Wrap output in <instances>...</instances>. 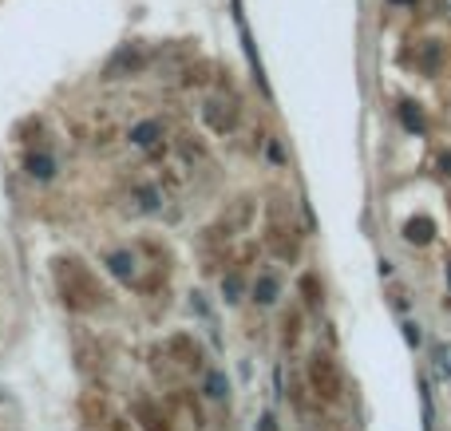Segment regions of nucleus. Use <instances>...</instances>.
<instances>
[{
    "mask_svg": "<svg viewBox=\"0 0 451 431\" xmlns=\"http://www.w3.org/2000/svg\"><path fill=\"white\" fill-rule=\"evenodd\" d=\"M309 380H313L317 396H324V400H337V396H341V372H337V364H332L329 356L317 352L313 360H309Z\"/></svg>",
    "mask_w": 451,
    "mask_h": 431,
    "instance_id": "nucleus-1",
    "label": "nucleus"
},
{
    "mask_svg": "<svg viewBox=\"0 0 451 431\" xmlns=\"http://www.w3.org/2000/svg\"><path fill=\"white\" fill-rule=\"evenodd\" d=\"M159 139H162V123H159V119H143V123L131 127V143H135V147H154Z\"/></svg>",
    "mask_w": 451,
    "mask_h": 431,
    "instance_id": "nucleus-2",
    "label": "nucleus"
},
{
    "mask_svg": "<svg viewBox=\"0 0 451 431\" xmlns=\"http://www.w3.org/2000/svg\"><path fill=\"white\" fill-rule=\"evenodd\" d=\"M435 237V222L432 218H412L408 226H404V242L412 245H427Z\"/></svg>",
    "mask_w": 451,
    "mask_h": 431,
    "instance_id": "nucleus-3",
    "label": "nucleus"
},
{
    "mask_svg": "<svg viewBox=\"0 0 451 431\" xmlns=\"http://www.w3.org/2000/svg\"><path fill=\"white\" fill-rule=\"evenodd\" d=\"M400 123L412 131V135H424L427 131V119H424V111H420L416 103H400Z\"/></svg>",
    "mask_w": 451,
    "mask_h": 431,
    "instance_id": "nucleus-4",
    "label": "nucleus"
},
{
    "mask_svg": "<svg viewBox=\"0 0 451 431\" xmlns=\"http://www.w3.org/2000/svg\"><path fill=\"white\" fill-rule=\"evenodd\" d=\"M107 265H111V273H115L119 281H131V277H135V257H131L127 249L111 254V257H107Z\"/></svg>",
    "mask_w": 451,
    "mask_h": 431,
    "instance_id": "nucleus-5",
    "label": "nucleus"
},
{
    "mask_svg": "<svg viewBox=\"0 0 451 431\" xmlns=\"http://www.w3.org/2000/svg\"><path fill=\"white\" fill-rule=\"evenodd\" d=\"M277 277H273V273H262V277H257V285H254V297H257V304H273L277 301Z\"/></svg>",
    "mask_w": 451,
    "mask_h": 431,
    "instance_id": "nucleus-6",
    "label": "nucleus"
},
{
    "mask_svg": "<svg viewBox=\"0 0 451 431\" xmlns=\"http://www.w3.org/2000/svg\"><path fill=\"white\" fill-rule=\"evenodd\" d=\"M28 174L48 182V178L56 174V159H51V154H32V159H28Z\"/></svg>",
    "mask_w": 451,
    "mask_h": 431,
    "instance_id": "nucleus-7",
    "label": "nucleus"
},
{
    "mask_svg": "<svg viewBox=\"0 0 451 431\" xmlns=\"http://www.w3.org/2000/svg\"><path fill=\"white\" fill-rule=\"evenodd\" d=\"M420 404H424V431L435 427V407H432V384L427 376H420Z\"/></svg>",
    "mask_w": 451,
    "mask_h": 431,
    "instance_id": "nucleus-8",
    "label": "nucleus"
},
{
    "mask_svg": "<svg viewBox=\"0 0 451 431\" xmlns=\"http://www.w3.org/2000/svg\"><path fill=\"white\" fill-rule=\"evenodd\" d=\"M206 396L210 400H226L230 396V380H226V372H210L206 376Z\"/></svg>",
    "mask_w": 451,
    "mask_h": 431,
    "instance_id": "nucleus-9",
    "label": "nucleus"
},
{
    "mask_svg": "<svg viewBox=\"0 0 451 431\" xmlns=\"http://www.w3.org/2000/svg\"><path fill=\"white\" fill-rule=\"evenodd\" d=\"M420 68H424V71H435V68H440V44H424V56H420Z\"/></svg>",
    "mask_w": 451,
    "mask_h": 431,
    "instance_id": "nucleus-10",
    "label": "nucleus"
},
{
    "mask_svg": "<svg viewBox=\"0 0 451 431\" xmlns=\"http://www.w3.org/2000/svg\"><path fill=\"white\" fill-rule=\"evenodd\" d=\"M222 293H226V301H238V297H242V277H238V273L222 277Z\"/></svg>",
    "mask_w": 451,
    "mask_h": 431,
    "instance_id": "nucleus-11",
    "label": "nucleus"
},
{
    "mask_svg": "<svg viewBox=\"0 0 451 431\" xmlns=\"http://www.w3.org/2000/svg\"><path fill=\"white\" fill-rule=\"evenodd\" d=\"M432 352H435V368H440L443 376H451V352H447V345H435Z\"/></svg>",
    "mask_w": 451,
    "mask_h": 431,
    "instance_id": "nucleus-12",
    "label": "nucleus"
},
{
    "mask_svg": "<svg viewBox=\"0 0 451 431\" xmlns=\"http://www.w3.org/2000/svg\"><path fill=\"white\" fill-rule=\"evenodd\" d=\"M404 337H408V345L416 348L420 340H424V332H420V325H416V321H404Z\"/></svg>",
    "mask_w": 451,
    "mask_h": 431,
    "instance_id": "nucleus-13",
    "label": "nucleus"
},
{
    "mask_svg": "<svg viewBox=\"0 0 451 431\" xmlns=\"http://www.w3.org/2000/svg\"><path fill=\"white\" fill-rule=\"evenodd\" d=\"M435 167H440V174L451 178V154H440V159H435Z\"/></svg>",
    "mask_w": 451,
    "mask_h": 431,
    "instance_id": "nucleus-14",
    "label": "nucleus"
},
{
    "mask_svg": "<svg viewBox=\"0 0 451 431\" xmlns=\"http://www.w3.org/2000/svg\"><path fill=\"white\" fill-rule=\"evenodd\" d=\"M257 431H277V420H273V415H262V423H257Z\"/></svg>",
    "mask_w": 451,
    "mask_h": 431,
    "instance_id": "nucleus-15",
    "label": "nucleus"
},
{
    "mask_svg": "<svg viewBox=\"0 0 451 431\" xmlns=\"http://www.w3.org/2000/svg\"><path fill=\"white\" fill-rule=\"evenodd\" d=\"M392 4H416V0H392Z\"/></svg>",
    "mask_w": 451,
    "mask_h": 431,
    "instance_id": "nucleus-16",
    "label": "nucleus"
},
{
    "mask_svg": "<svg viewBox=\"0 0 451 431\" xmlns=\"http://www.w3.org/2000/svg\"><path fill=\"white\" fill-rule=\"evenodd\" d=\"M447 285H451V269H447Z\"/></svg>",
    "mask_w": 451,
    "mask_h": 431,
    "instance_id": "nucleus-17",
    "label": "nucleus"
},
{
    "mask_svg": "<svg viewBox=\"0 0 451 431\" xmlns=\"http://www.w3.org/2000/svg\"><path fill=\"white\" fill-rule=\"evenodd\" d=\"M447 4H451V0H447Z\"/></svg>",
    "mask_w": 451,
    "mask_h": 431,
    "instance_id": "nucleus-18",
    "label": "nucleus"
}]
</instances>
